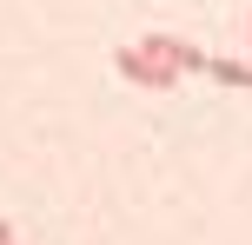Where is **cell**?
I'll return each mask as SVG.
<instances>
[{"instance_id": "3", "label": "cell", "mask_w": 252, "mask_h": 245, "mask_svg": "<svg viewBox=\"0 0 252 245\" xmlns=\"http://www.w3.org/2000/svg\"><path fill=\"white\" fill-rule=\"evenodd\" d=\"M206 73H213L219 86H246V93H252V60H213Z\"/></svg>"}, {"instance_id": "5", "label": "cell", "mask_w": 252, "mask_h": 245, "mask_svg": "<svg viewBox=\"0 0 252 245\" xmlns=\"http://www.w3.org/2000/svg\"><path fill=\"white\" fill-rule=\"evenodd\" d=\"M246 20H252V13H246Z\"/></svg>"}, {"instance_id": "4", "label": "cell", "mask_w": 252, "mask_h": 245, "mask_svg": "<svg viewBox=\"0 0 252 245\" xmlns=\"http://www.w3.org/2000/svg\"><path fill=\"white\" fill-rule=\"evenodd\" d=\"M0 245H13V225H7V219H0Z\"/></svg>"}, {"instance_id": "1", "label": "cell", "mask_w": 252, "mask_h": 245, "mask_svg": "<svg viewBox=\"0 0 252 245\" xmlns=\"http://www.w3.org/2000/svg\"><path fill=\"white\" fill-rule=\"evenodd\" d=\"M113 66H120L126 80H139V86H153V93H173L179 80H186L173 60H159V53H146V47H120V60H113Z\"/></svg>"}, {"instance_id": "2", "label": "cell", "mask_w": 252, "mask_h": 245, "mask_svg": "<svg viewBox=\"0 0 252 245\" xmlns=\"http://www.w3.org/2000/svg\"><path fill=\"white\" fill-rule=\"evenodd\" d=\"M139 47H146V53H159V60H173L179 73H206V66H213L199 47H186V40H173V33H146Z\"/></svg>"}]
</instances>
